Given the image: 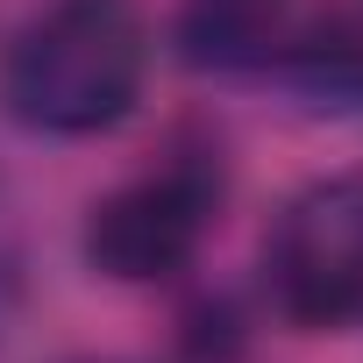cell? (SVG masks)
<instances>
[{"label": "cell", "instance_id": "2", "mask_svg": "<svg viewBox=\"0 0 363 363\" xmlns=\"http://www.w3.org/2000/svg\"><path fill=\"white\" fill-rule=\"evenodd\" d=\"M228 207V157L221 143H171L157 164L107 186L86 221L79 250L107 285H171L200 264Z\"/></svg>", "mask_w": 363, "mask_h": 363}, {"label": "cell", "instance_id": "3", "mask_svg": "<svg viewBox=\"0 0 363 363\" xmlns=\"http://www.w3.org/2000/svg\"><path fill=\"white\" fill-rule=\"evenodd\" d=\"M264 299L299 335L363 313V171H328L278 207L264 235Z\"/></svg>", "mask_w": 363, "mask_h": 363}, {"label": "cell", "instance_id": "5", "mask_svg": "<svg viewBox=\"0 0 363 363\" xmlns=\"http://www.w3.org/2000/svg\"><path fill=\"white\" fill-rule=\"evenodd\" d=\"M22 299H29V278H22V250L0 235V342H8V328L22 320Z\"/></svg>", "mask_w": 363, "mask_h": 363}, {"label": "cell", "instance_id": "1", "mask_svg": "<svg viewBox=\"0 0 363 363\" xmlns=\"http://www.w3.org/2000/svg\"><path fill=\"white\" fill-rule=\"evenodd\" d=\"M150 15L135 0H43L0 50V107L50 143H93L143 107Z\"/></svg>", "mask_w": 363, "mask_h": 363}, {"label": "cell", "instance_id": "4", "mask_svg": "<svg viewBox=\"0 0 363 363\" xmlns=\"http://www.w3.org/2000/svg\"><path fill=\"white\" fill-rule=\"evenodd\" d=\"M292 0H178V57L214 79H250V72H278L285 43H292Z\"/></svg>", "mask_w": 363, "mask_h": 363}]
</instances>
